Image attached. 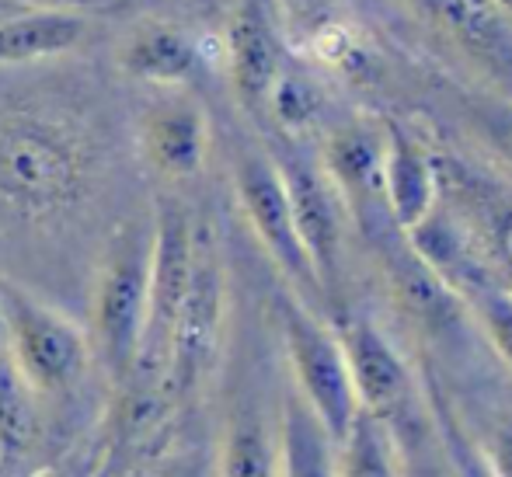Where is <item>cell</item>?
<instances>
[{"label":"cell","mask_w":512,"mask_h":477,"mask_svg":"<svg viewBox=\"0 0 512 477\" xmlns=\"http://www.w3.org/2000/svg\"><path fill=\"white\" fill-rule=\"evenodd\" d=\"M0 356H4V303H0Z\"/></svg>","instance_id":"26"},{"label":"cell","mask_w":512,"mask_h":477,"mask_svg":"<svg viewBox=\"0 0 512 477\" xmlns=\"http://www.w3.org/2000/svg\"><path fill=\"white\" fill-rule=\"evenodd\" d=\"M140 147L147 164L168 182L199 175L209 154V122L192 98H164L143 115Z\"/></svg>","instance_id":"13"},{"label":"cell","mask_w":512,"mask_h":477,"mask_svg":"<svg viewBox=\"0 0 512 477\" xmlns=\"http://www.w3.org/2000/svg\"><path fill=\"white\" fill-rule=\"evenodd\" d=\"M32 390L18 380L7 356H0V453H21L35 432Z\"/></svg>","instance_id":"20"},{"label":"cell","mask_w":512,"mask_h":477,"mask_svg":"<svg viewBox=\"0 0 512 477\" xmlns=\"http://www.w3.org/2000/svg\"><path fill=\"white\" fill-rule=\"evenodd\" d=\"M35 477H49V474H35Z\"/></svg>","instance_id":"27"},{"label":"cell","mask_w":512,"mask_h":477,"mask_svg":"<svg viewBox=\"0 0 512 477\" xmlns=\"http://www.w3.org/2000/svg\"><path fill=\"white\" fill-rule=\"evenodd\" d=\"M335 464L338 477H401L398 436L359 411L349 432L335 443Z\"/></svg>","instance_id":"18"},{"label":"cell","mask_w":512,"mask_h":477,"mask_svg":"<svg viewBox=\"0 0 512 477\" xmlns=\"http://www.w3.org/2000/svg\"><path fill=\"white\" fill-rule=\"evenodd\" d=\"M272 161H276L279 175H283L293 220H297V234L304 241L317 286L335 289L338 272H342V241H345L342 199H338L331 178L324 175L321 161L307 157L304 150L283 147Z\"/></svg>","instance_id":"9"},{"label":"cell","mask_w":512,"mask_h":477,"mask_svg":"<svg viewBox=\"0 0 512 477\" xmlns=\"http://www.w3.org/2000/svg\"><path fill=\"white\" fill-rule=\"evenodd\" d=\"M471 126L481 136V143L512 171V98L474 101Z\"/></svg>","instance_id":"22"},{"label":"cell","mask_w":512,"mask_h":477,"mask_svg":"<svg viewBox=\"0 0 512 477\" xmlns=\"http://www.w3.org/2000/svg\"><path fill=\"white\" fill-rule=\"evenodd\" d=\"M122 70L136 81L185 84L199 70V49L175 25H143L122 49Z\"/></svg>","instance_id":"16"},{"label":"cell","mask_w":512,"mask_h":477,"mask_svg":"<svg viewBox=\"0 0 512 477\" xmlns=\"http://www.w3.org/2000/svg\"><path fill=\"white\" fill-rule=\"evenodd\" d=\"M279 477H338L335 439L297 394L283 397L276 425Z\"/></svg>","instance_id":"15"},{"label":"cell","mask_w":512,"mask_h":477,"mask_svg":"<svg viewBox=\"0 0 512 477\" xmlns=\"http://www.w3.org/2000/svg\"><path fill=\"white\" fill-rule=\"evenodd\" d=\"M230 84L248 115H269V98L283 77V32L276 0H237L227 28Z\"/></svg>","instance_id":"10"},{"label":"cell","mask_w":512,"mask_h":477,"mask_svg":"<svg viewBox=\"0 0 512 477\" xmlns=\"http://www.w3.org/2000/svg\"><path fill=\"white\" fill-rule=\"evenodd\" d=\"M384 202L401 234L418 227L443 202V164L398 122L384 133Z\"/></svg>","instance_id":"12"},{"label":"cell","mask_w":512,"mask_h":477,"mask_svg":"<svg viewBox=\"0 0 512 477\" xmlns=\"http://www.w3.org/2000/svg\"><path fill=\"white\" fill-rule=\"evenodd\" d=\"M216 477H279L276 429L262 411L237 408L223 429Z\"/></svg>","instance_id":"17"},{"label":"cell","mask_w":512,"mask_h":477,"mask_svg":"<svg viewBox=\"0 0 512 477\" xmlns=\"http://www.w3.org/2000/svg\"><path fill=\"white\" fill-rule=\"evenodd\" d=\"M4 356L32 394H67L91 366L88 335L60 310L35 300L18 283L0 279Z\"/></svg>","instance_id":"3"},{"label":"cell","mask_w":512,"mask_h":477,"mask_svg":"<svg viewBox=\"0 0 512 477\" xmlns=\"http://www.w3.org/2000/svg\"><path fill=\"white\" fill-rule=\"evenodd\" d=\"M488 258L502 283L512 289V206L488 209Z\"/></svg>","instance_id":"24"},{"label":"cell","mask_w":512,"mask_h":477,"mask_svg":"<svg viewBox=\"0 0 512 477\" xmlns=\"http://www.w3.org/2000/svg\"><path fill=\"white\" fill-rule=\"evenodd\" d=\"M481 450H485V460L495 471V477H512V425L495 432L492 443L481 446Z\"/></svg>","instance_id":"25"},{"label":"cell","mask_w":512,"mask_h":477,"mask_svg":"<svg viewBox=\"0 0 512 477\" xmlns=\"http://www.w3.org/2000/svg\"><path fill=\"white\" fill-rule=\"evenodd\" d=\"M317 112H321V98H317V91L310 88L300 74H286L276 81V88H272V98H269V115L279 122L283 129H290V133H300V129H307L310 122L317 119Z\"/></svg>","instance_id":"21"},{"label":"cell","mask_w":512,"mask_h":477,"mask_svg":"<svg viewBox=\"0 0 512 477\" xmlns=\"http://www.w3.org/2000/svg\"><path fill=\"white\" fill-rule=\"evenodd\" d=\"M84 32H88V18L77 11H63V7L4 18L0 21V67L70 53L84 39Z\"/></svg>","instance_id":"14"},{"label":"cell","mask_w":512,"mask_h":477,"mask_svg":"<svg viewBox=\"0 0 512 477\" xmlns=\"http://www.w3.org/2000/svg\"><path fill=\"white\" fill-rule=\"evenodd\" d=\"M234 189L241 202L244 216H248L251 230H255L258 244L265 255L272 258L286 283L297 289V296L321 293L317 276L310 269V258L304 251V241L297 234V220H293L290 195H286L283 175H279L276 161L262 150H244L234 161Z\"/></svg>","instance_id":"7"},{"label":"cell","mask_w":512,"mask_h":477,"mask_svg":"<svg viewBox=\"0 0 512 477\" xmlns=\"http://www.w3.org/2000/svg\"><path fill=\"white\" fill-rule=\"evenodd\" d=\"M84 195V154L63 126L39 115L0 119V202L25 220L60 216Z\"/></svg>","instance_id":"1"},{"label":"cell","mask_w":512,"mask_h":477,"mask_svg":"<svg viewBox=\"0 0 512 477\" xmlns=\"http://www.w3.org/2000/svg\"><path fill=\"white\" fill-rule=\"evenodd\" d=\"M223 317H227V279H223V258L209 227H196L192 244V276L185 293L182 314H178L175 335H171L168 363L161 373L164 397L185 401L213 370L216 352L223 338Z\"/></svg>","instance_id":"5"},{"label":"cell","mask_w":512,"mask_h":477,"mask_svg":"<svg viewBox=\"0 0 512 477\" xmlns=\"http://www.w3.org/2000/svg\"><path fill=\"white\" fill-rule=\"evenodd\" d=\"M279 324H283L286 359H290L293 383H297L293 394L314 411V418L338 443L359 415L342 338L314 310H307L300 296L279 300Z\"/></svg>","instance_id":"4"},{"label":"cell","mask_w":512,"mask_h":477,"mask_svg":"<svg viewBox=\"0 0 512 477\" xmlns=\"http://www.w3.org/2000/svg\"><path fill=\"white\" fill-rule=\"evenodd\" d=\"M338 338H342L345 359H349L359 411L384 422L398 436V425L411 422L418 401H422L408 359L370 317H349Z\"/></svg>","instance_id":"8"},{"label":"cell","mask_w":512,"mask_h":477,"mask_svg":"<svg viewBox=\"0 0 512 477\" xmlns=\"http://www.w3.org/2000/svg\"><path fill=\"white\" fill-rule=\"evenodd\" d=\"M439 436H443L450 477H495V471L485 460V450L478 443H471V436H464V429L446 411L439 415Z\"/></svg>","instance_id":"23"},{"label":"cell","mask_w":512,"mask_h":477,"mask_svg":"<svg viewBox=\"0 0 512 477\" xmlns=\"http://www.w3.org/2000/svg\"><path fill=\"white\" fill-rule=\"evenodd\" d=\"M502 98H512V18L495 0H411Z\"/></svg>","instance_id":"11"},{"label":"cell","mask_w":512,"mask_h":477,"mask_svg":"<svg viewBox=\"0 0 512 477\" xmlns=\"http://www.w3.org/2000/svg\"><path fill=\"white\" fill-rule=\"evenodd\" d=\"M154 248H150V283H147V324H143L140 366L136 377H147L161 387V373L168 363L171 335L182 314L192 276V244L196 223L178 195H157L154 202Z\"/></svg>","instance_id":"6"},{"label":"cell","mask_w":512,"mask_h":477,"mask_svg":"<svg viewBox=\"0 0 512 477\" xmlns=\"http://www.w3.org/2000/svg\"><path fill=\"white\" fill-rule=\"evenodd\" d=\"M154 230L140 220L122 223L108 241L91 300V356L115 383L136 377L147 324V283Z\"/></svg>","instance_id":"2"},{"label":"cell","mask_w":512,"mask_h":477,"mask_svg":"<svg viewBox=\"0 0 512 477\" xmlns=\"http://www.w3.org/2000/svg\"><path fill=\"white\" fill-rule=\"evenodd\" d=\"M464 307L471 310L478 328L485 331L488 345L502 359V366L512 373V289L502 279H492V283L467 293Z\"/></svg>","instance_id":"19"}]
</instances>
